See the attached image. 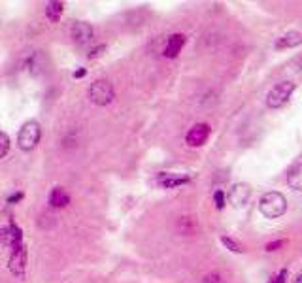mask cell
Listing matches in <instances>:
<instances>
[{
  "label": "cell",
  "mask_w": 302,
  "mask_h": 283,
  "mask_svg": "<svg viewBox=\"0 0 302 283\" xmlns=\"http://www.w3.org/2000/svg\"><path fill=\"white\" fill-rule=\"evenodd\" d=\"M259 210L261 214L268 219H278L285 214L287 210V200L282 193H276V191H270V193H265L259 200Z\"/></svg>",
  "instance_id": "cell-1"
},
{
  "label": "cell",
  "mask_w": 302,
  "mask_h": 283,
  "mask_svg": "<svg viewBox=\"0 0 302 283\" xmlns=\"http://www.w3.org/2000/svg\"><path fill=\"white\" fill-rule=\"evenodd\" d=\"M293 91H295V83L293 82H282L278 83L276 87L270 89V93L267 95V104L268 108H282L285 104L289 102V98L293 95Z\"/></svg>",
  "instance_id": "cell-2"
},
{
  "label": "cell",
  "mask_w": 302,
  "mask_h": 283,
  "mask_svg": "<svg viewBox=\"0 0 302 283\" xmlns=\"http://www.w3.org/2000/svg\"><path fill=\"white\" fill-rule=\"evenodd\" d=\"M40 134H42L40 125L36 123V121H27V123L21 127L19 136H17V145H19L23 151H30L40 142Z\"/></svg>",
  "instance_id": "cell-3"
},
{
  "label": "cell",
  "mask_w": 302,
  "mask_h": 283,
  "mask_svg": "<svg viewBox=\"0 0 302 283\" xmlns=\"http://www.w3.org/2000/svg\"><path fill=\"white\" fill-rule=\"evenodd\" d=\"M116 97V93H114V87H111L110 82H106V79H96L95 83H91L89 87V98L91 102H95L96 106H106V104H110Z\"/></svg>",
  "instance_id": "cell-4"
},
{
  "label": "cell",
  "mask_w": 302,
  "mask_h": 283,
  "mask_svg": "<svg viewBox=\"0 0 302 283\" xmlns=\"http://www.w3.org/2000/svg\"><path fill=\"white\" fill-rule=\"evenodd\" d=\"M10 270L12 274L17 277H25V270H27V249L25 246L12 249V255H10Z\"/></svg>",
  "instance_id": "cell-5"
},
{
  "label": "cell",
  "mask_w": 302,
  "mask_h": 283,
  "mask_svg": "<svg viewBox=\"0 0 302 283\" xmlns=\"http://www.w3.org/2000/svg\"><path fill=\"white\" fill-rule=\"evenodd\" d=\"M208 136H210V127L206 123H197L189 129L185 142L189 147H200V145L206 144Z\"/></svg>",
  "instance_id": "cell-6"
},
{
  "label": "cell",
  "mask_w": 302,
  "mask_h": 283,
  "mask_svg": "<svg viewBox=\"0 0 302 283\" xmlns=\"http://www.w3.org/2000/svg\"><path fill=\"white\" fill-rule=\"evenodd\" d=\"M70 36H72V40L76 44H80V46H85V44H89L93 40V36H95V30L91 27L89 23H83V21H78L74 23V27L70 30Z\"/></svg>",
  "instance_id": "cell-7"
},
{
  "label": "cell",
  "mask_w": 302,
  "mask_h": 283,
  "mask_svg": "<svg viewBox=\"0 0 302 283\" xmlns=\"http://www.w3.org/2000/svg\"><path fill=\"white\" fill-rule=\"evenodd\" d=\"M249 194H251V189H249L247 183H236L229 193V200H231L233 206H244L247 198H249Z\"/></svg>",
  "instance_id": "cell-8"
},
{
  "label": "cell",
  "mask_w": 302,
  "mask_h": 283,
  "mask_svg": "<svg viewBox=\"0 0 302 283\" xmlns=\"http://www.w3.org/2000/svg\"><path fill=\"white\" fill-rule=\"evenodd\" d=\"M185 46V36L176 32V34H172L166 42V48H165V53L163 55L166 59H174V57H178V53L181 51V48Z\"/></svg>",
  "instance_id": "cell-9"
},
{
  "label": "cell",
  "mask_w": 302,
  "mask_h": 283,
  "mask_svg": "<svg viewBox=\"0 0 302 283\" xmlns=\"http://www.w3.org/2000/svg\"><path fill=\"white\" fill-rule=\"evenodd\" d=\"M189 181V178L187 176H179V174H159L157 178V183L161 187H165V189H172V187H178V185H183V183H187Z\"/></svg>",
  "instance_id": "cell-10"
},
{
  "label": "cell",
  "mask_w": 302,
  "mask_h": 283,
  "mask_svg": "<svg viewBox=\"0 0 302 283\" xmlns=\"http://www.w3.org/2000/svg\"><path fill=\"white\" fill-rule=\"evenodd\" d=\"M302 44V34L296 32V30H291V32H285L283 36L278 38L276 42V49H289V48H296Z\"/></svg>",
  "instance_id": "cell-11"
},
{
  "label": "cell",
  "mask_w": 302,
  "mask_h": 283,
  "mask_svg": "<svg viewBox=\"0 0 302 283\" xmlns=\"http://www.w3.org/2000/svg\"><path fill=\"white\" fill-rule=\"evenodd\" d=\"M287 183L291 189L302 191V160L300 163H295L287 170Z\"/></svg>",
  "instance_id": "cell-12"
},
{
  "label": "cell",
  "mask_w": 302,
  "mask_h": 283,
  "mask_svg": "<svg viewBox=\"0 0 302 283\" xmlns=\"http://www.w3.org/2000/svg\"><path fill=\"white\" fill-rule=\"evenodd\" d=\"M49 204L53 208H66L70 204L68 193H66L62 187H55V189L49 193Z\"/></svg>",
  "instance_id": "cell-13"
},
{
  "label": "cell",
  "mask_w": 302,
  "mask_h": 283,
  "mask_svg": "<svg viewBox=\"0 0 302 283\" xmlns=\"http://www.w3.org/2000/svg\"><path fill=\"white\" fill-rule=\"evenodd\" d=\"M62 10H64V4L62 2H48L46 4V17H48L51 23H57L61 19Z\"/></svg>",
  "instance_id": "cell-14"
},
{
  "label": "cell",
  "mask_w": 302,
  "mask_h": 283,
  "mask_svg": "<svg viewBox=\"0 0 302 283\" xmlns=\"http://www.w3.org/2000/svg\"><path fill=\"white\" fill-rule=\"evenodd\" d=\"M8 149H10V138H8L6 132H2V134H0V159L6 157Z\"/></svg>",
  "instance_id": "cell-15"
},
{
  "label": "cell",
  "mask_w": 302,
  "mask_h": 283,
  "mask_svg": "<svg viewBox=\"0 0 302 283\" xmlns=\"http://www.w3.org/2000/svg\"><path fill=\"white\" fill-rule=\"evenodd\" d=\"M221 244H223L225 248L231 249V251H234V253H242V251H244L238 244L234 242V240H231V238H226V236H221Z\"/></svg>",
  "instance_id": "cell-16"
},
{
  "label": "cell",
  "mask_w": 302,
  "mask_h": 283,
  "mask_svg": "<svg viewBox=\"0 0 302 283\" xmlns=\"http://www.w3.org/2000/svg\"><path fill=\"white\" fill-rule=\"evenodd\" d=\"M285 281H287V270H280L278 276L270 277V281L268 283H285Z\"/></svg>",
  "instance_id": "cell-17"
},
{
  "label": "cell",
  "mask_w": 302,
  "mask_h": 283,
  "mask_svg": "<svg viewBox=\"0 0 302 283\" xmlns=\"http://www.w3.org/2000/svg\"><path fill=\"white\" fill-rule=\"evenodd\" d=\"M213 200H215V206L221 210V208L225 206V193H223V191H217V193L213 194Z\"/></svg>",
  "instance_id": "cell-18"
},
{
  "label": "cell",
  "mask_w": 302,
  "mask_h": 283,
  "mask_svg": "<svg viewBox=\"0 0 302 283\" xmlns=\"http://www.w3.org/2000/svg\"><path fill=\"white\" fill-rule=\"evenodd\" d=\"M204 283H221L219 274H217V272H212V274H208V276L204 277Z\"/></svg>",
  "instance_id": "cell-19"
},
{
  "label": "cell",
  "mask_w": 302,
  "mask_h": 283,
  "mask_svg": "<svg viewBox=\"0 0 302 283\" xmlns=\"http://www.w3.org/2000/svg\"><path fill=\"white\" fill-rule=\"evenodd\" d=\"M283 244H285L283 240H278V242H270V244L267 246V251H276L278 248H282Z\"/></svg>",
  "instance_id": "cell-20"
},
{
  "label": "cell",
  "mask_w": 302,
  "mask_h": 283,
  "mask_svg": "<svg viewBox=\"0 0 302 283\" xmlns=\"http://www.w3.org/2000/svg\"><path fill=\"white\" fill-rule=\"evenodd\" d=\"M104 49H106L104 46H98L96 49H93V51L89 53V59H95V57H98V55H100V51H104Z\"/></svg>",
  "instance_id": "cell-21"
},
{
  "label": "cell",
  "mask_w": 302,
  "mask_h": 283,
  "mask_svg": "<svg viewBox=\"0 0 302 283\" xmlns=\"http://www.w3.org/2000/svg\"><path fill=\"white\" fill-rule=\"evenodd\" d=\"M21 198H23V194H21V193H17V194H12V196H10V198H8V202H10V204H14V202L21 200Z\"/></svg>",
  "instance_id": "cell-22"
},
{
  "label": "cell",
  "mask_w": 302,
  "mask_h": 283,
  "mask_svg": "<svg viewBox=\"0 0 302 283\" xmlns=\"http://www.w3.org/2000/svg\"><path fill=\"white\" fill-rule=\"evenodd\" d=\"M83 76H85V70H78L74 74V77H83Z\"/></svg>",
  "instance_id": "cell-23"
},
{
  "label": "cell",
  "mask_w": 302,
  "mask_h": 283,
  "mask_svg": "<svg viewBox=\"0 0 302 283\" xmlns=\"http://www.w3.org/2000/svg\"><path fill=\"white\" fill-rule=\"evenodd\" d=\"M298 283H302V277H300V281H298Z\"/></svg>",
  "instance_id": "cell-24"
}]
</instances>
